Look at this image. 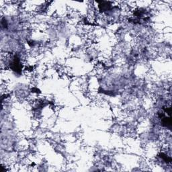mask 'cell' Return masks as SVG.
Masks as SVG:
<instances>
[{"mask_svg":"<svg viewBox=\"0 0 172 172\" xmlns=\"http://www.w3.org/2000/svg\"><path fill=\"white\" fill-rule=\"evenodd\" d=\"M11 68L17 73H19V71H21V65L20 63L19 59L17 57H14V61L11 63Z\"/></svg>","mask_w":172,"mask_h":172,"instance_id":"obj_1","label":"cell"}]
</instances>
